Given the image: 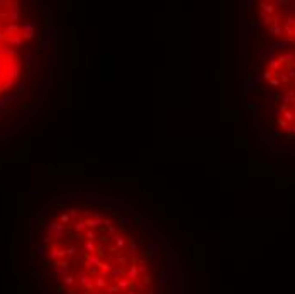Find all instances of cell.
<instances>
[{
    "instance_id": "obj_6",
    "label": "cell",
    "mask_w": 295,
    "mask_h": 294,
    "mask_svg": "<svg viewBox=\"0 0 295 294\" xmlns=\"http://www.w3.org/2000/svg\"><path fill=\"white\" fill-rule=\"evenodd\" d=\"M292 131H294V133H295V128H294V129H292Z\"/></svg>"
},
{
    "instance_id": "obj_1",
    "label": "cell",
    "mask_w": 295,
    "mask_h": 294,
    "mask_svg": "<svg viewBox=\"0 0 295 294\" xmlns=\"http://www.w3.org/2000/svg\"><path fill=\"white\" fill-rule=\"evenodd\" d=\"M285 119L287 121H294V112H288V110H285Z\"/></svg>"
},
{
    "instance_id": "obj_3",
    "label": "cell",
    "mask_w": 295,
    "mask_h": 294,
    "mask_svg": "<svg viewBox=\"0 0 295 294\" xmlns=\"http://www.w3.org/2000/svg\"><path fill=\"white\" fill-rule=\"evenodd\" d=\"M263 9L266 12H273V5H270V4H263Z\"/></svg>"
},
{
    "instance_id": "obj_2",
    "label": "cell",
    "mask_w": 295,
    "mask_h": 294,
    "mask_svg": "<svg viewBox=\"0 0 295 294\" xmlns=\"http://www.w3.org/2000/svg\"><path fill=\"white\" fill-rule=\"evenodd\" d=\"M270 31H271V34H276V36H278L280 32H282V29H280L278 26H273L271 29H270Z\"/></svg>"
},
{
    "instance_id": "obj_5",
    "label": "cell",
    "mask_w": 295,
    "mask_h": 294,
    "mask_svg": "<svg viewBox=\"0 0 295 294\" xmlns=\"http://www.w3.org/2000/svg\"><path fill=\"white\" fill-rule=\"evenodd\" d=\"M270 84H271V85H278V80L273 78V80H270Z\"/></svg>"
},
{
    "instance_id": "obj_4",
    "label": "cell",
    "mask_w": 295,
    "mask_h": 294,
    "mask_svg": "<svg viewBox=\"0 0 295 294\" xmlns=\"http://www.w3.org/2000/svg\"><path fill=\"white\" fill-rule=\"evenodd\" d=\"M278 66H280V61H271V63H270V68H278Z\"/></svg>"
}]
</instances>
